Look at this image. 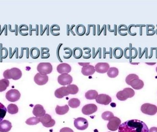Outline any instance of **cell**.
Wrapping results in <instances>:
<instances>
[{
    "mask_svg": "<svg viewBox=\"0 0 157 132\" xmlns=\"http://www.w3.org/2000/svg\"><path fill=\"white\" fill-rule=\"evenodd\" d=\"M119 132H149V129L146 123L143 121L134 119L120 124Z\"/></svg>",
    "mask_w": 157,
    "mask_h": 132,
    "instance_id": "cell-1",
    "label": "cell"
},
{
    "mask_svg": "<svg viewBox=\"0 0 157 132\" xmlns=\"http://www.w3.org/2000/svg\"><path fill=\"white\" fill-rule=\"evenodd\" d=\"M125 82L135 90L141 89L144 85L143 81L140 79L138 76L135 74H130L127 76L125 79Z\"/></svg>",
    "mask_w": 157,
    "mask_h": 132,
    "instance_id": "cell-2",
    "label": "cell"
},
{
    "mask_svg": "<svg viewBox=\"0 0 157 132\" xmlns=\"http://www.w3.org/2000/svg\"><path fill=\"white\" fill-rule=\"evenodd\" d=\"M22 73L21 70L17 68H13L6 70L3 73V76L5 79H12L14 80H18L22 77Z\"/></svg>",
    "mask_w": 157,
    "mask_h": 132,
    "instance_id": "cell-3",
    "label": "cell"
},
{
    "mask_svg": "<svg viewBox=\"0 0 157 132\" xmlns=\"http://www.w3.org/2000/svg\"><path fill=\"white\" fill-rule=\"evenodd\" d=\"M135 91L133 89L130 87H126L123 90L118 92L116 94V97L120 101H125L128 98H131L135 95Z\"/></svg>",
    "mask_w": 157,
    "mask_h": 132,
    "instance_id": "cell-4",
    "label": "cell"
},
{
    "mask_svg": "<svg viewBox=\"0 0 157 132\" xmlns=\"http://www.w3.org/2000/svg\"><path fill=\"white\" fill-rule=\"evenodd\" d=\"M37 70L42 75H47L52 73L53 67L49 62L40 63L37 67Z\"/></svg>",
    "mask_w": 157,
    "mask_h": 132,
    "instance_id": "cell-5",
    "label": "cell"
},
{
    "mask_svg": "<svg viewBox=\"0 0 157 132\" xmlns=\"http://www.w3.org/2000/svg\"><path fill=\"white\" fill-rule=\"evenodd\" d=\"M141 110L145 114L153 115L157 113V107L153 104L145 103L141 106Z\"/></svg>",
    "mask_w": 157,
    "mask_h": 132,
    "instance_id": "cell-6",
    "label": "cell"
},
{
    "mask_svg": "<svg viewBox=\"0 0 157 132\" xmlns=\"http://www.w3.org/2000/svg\"><path fill=\"white\" fill-rule=\"evenodd\" d=\"M21 97L20 92L17 89H11L6 94V98L10 102H14L19 100Z\"/></svg>",
    "mask_w": 157,
    "mask_h": 132,
    "instance_id": "cell-7",
    "label": "cell"
},
{
    "mask_svg": "<svg viewBox=\"0 0 157 132\" xmlns=\"http://www.w3.org/2000/svg\"><path fill=\"white\" fill-rule=\"evenodd\" d=\"M57 81L61 85H69L73 82V77L71 75L67 73H64L58 76Z\"/></svg>",
    "mask_w": 157,
    "mask_h": 132,
    "instance_id": "cell-8",
    "label": "cell"
},
{
    "mask_svg": "<svg viewBox=\"0 0 157 132\" xmlns=\"http://www.w3.org/2000/svg\"><path fill=\"white\" fill-rule=\"evenodd\" d=\"M74 126L78 130H84L88 127V122L86 119L79 118L75 120Z\"/></svg>",
    "mask_w": 157,
    "mask_h": 132,
    "instance_id": "cell-9",
    "label": "cell"
},
{
    "mask_svg": "<svg viewBox=\"0 0 157 132\" xmlns=\"http://www.w3.org/2000/svg\"><path fill=\"white\" fill-rule=\"evenodd\" d=\"M40 122L42 125L46 128H51L53 127L55 124V121L52 119L50 115L46 114L44 116L39 118Z\"/></svg>",
    "mask_w": 157,
    "mask_h": 132,
    "instance_id": "cell-10",
    "label": "cell"
},
{
    "mask_svg": "<svg viewBox=\"0 0 157 132\" xmlns=\"http://www.w3.org/2000/svg\"><path fill=\"white\" fill-rule=\"evenodd\" d=\"M120 119L117 117H113L112 118L108 124V128L112 131H115L119 129L121 124Z\"/></svg>",
    "mask_w": 157,
    "mask_h": 132,
    "instance_id": "cell-11",
    "label": "cell"
},
{
    "mask_svg": "<svg viewBox=\"0 0 157 132\" xmlns=\"http://www.w3.org/2000/svg\"><path fill=\"white\" fill-rule=\"evenodd\" d=\"M97 110V107L95 104H90L86 105L82 109V113L85 115H90L96 113Z\"/></svg>",
    "mask_w": 157,
    "mask_h": 132,
    "instance_id": "cell-12",
    "label": "cell"
},
{
    "mask_svg": "<svg viewBox=\"0 0 157 132\" xmlns=\"http://www.w3.org/2000/svg\"><path fill=\"white\" fill-rule=\"evenodd\" d=\"M96 101L98 104L107 105L111 102L112 98L106 94H100L96 98Z\"/></svg>",
    "mask_w": 157,
    "mask_h": 132,
    "instance_id": "cell-13",
    "label": "cell"
},
{
    "mask_svg": "<svg viewBox=\"0 0 157 132\" xmlns=\"http://www.w3.org/2000/svg\"><path fill=\"white\" fill-rule=\"evenodd\" d=\"M34 82L38 85L42 86L46 84L48 81V76L47 75H43L41 73H38L34 76Z\"/></svg>",
    "mask_w": 157,
    "mask_h": 132,
    "instance_id": "cell-14",
    "label": "cell"
},
{
    "mask_svg": "<svg viewBox=\"0 0 157 132\" xmlns=\"http://www.w3.org/2000/svg\"><path fill=\"white\" fill-rule=\"evenodd\" d=\"M95 68L97 73L103 74L108 71L110 68V66L108 63H98L95 66Z\"/></svg>",
    "mask_w": 157,
    "mask_h": 132,
    "instance_id": "cell-15",
    "label": "cell"
},
{
    "mask_svg": "<svg viewBox=\"0 0 157 132\" xmlns=\"http://www.w3.org/2000/svg\"><path fill=\"white\" fill-rule=\"evenodd\" d=\"M57 70L58 73L61 74H64V73H69L71 71L72 68L71 66L69 64L67 63H60L58 65L57 68Z\"/></svg>",
    "mask_w": 157,
    "mask_h": 132,
    "instance_id": "cell-16",
    "label": "cell"
},
{
    "mask_svg": "<svg viewBox=\"0 0 157 132\" xmlns=\"http://www.w3.org/2000/svg\"><path fill=\"white\" fill-rule=\"evenodd\" d=\"M33 114L37 118H42L46 115V110H44L42 105H37L34 108Z\"/></svg>",
    "mask_w": 157,
    "mask_h": 132,
    "instance_id": "cell-17",
    "label": "cell"
},
{
    "mask_svg": "<svg viewBox=\"0 0 157 132\" xmlns=\"http://www.w3.org/2000/svg\"><path fill=\"white\" fill-rule=\"evenodd\" d=\"M54 94L56 98L62 99L65 96L69 95L66 87L63 86L56 90Z\"/></svg>",
    "mask_w": 157,
    "mask_h": 132,
    "instance_id": "cell-18",
    "label": "cell"
},
{
    "mask_svg": "<svg viewBox=\"0 0 157 132\" xmlns=\"http://www.w3.org/2000/svg\"><path fill=\"white\" fill-rule=\"evenodd\" d=\"M12 128L11 123L4 120L0 122V132H8Z\"/></svg>",
    "mask_w": 157,
    "mask_h": 132,
    "instance_id": "cell-19",
    "label": "cell"
},
{
    "mask_svg": "<svg viewBox=\"0 0 157 132\" xmlns=\"http://www.w3.org/2000/svg\"><path fill=\"white\" fill-rule=\"evenodd\" d=\"M95 67L92 65H88L87 66L83 67L81 69V73L85 76H92L95 73Z\"/></svg>",
    "mask_w": 157,
    "mask_h": 132,
    "instance_id": "cell-20",
    "label": "cell"
},
{
    "mask_svg": "<svg viewBox=\"0 0 157 132\" xmlns=\"http://www.w3.org/2000/svg\"><path fill=\"white\" fill-rule=\"evenodd\" d=\"M69 110V107L67 105H66L65 106H60L57 105L55 109L56 113L57 114L60 115H63L68 113Z\"/></svg>",
    "mask_w": 157,
    "mask_h": 132,
    "instance_id": "cell-21",
    "label": "cell"
},
{
    "mask_svg": "<svg viewBox=\"0 0 157 132\" xmlns=\"http://www.w3.org/2000/svg\"><path fill=\"white\" fill-rule=\"evenodd\" d=\"M98 95L97 92L95 90H90L88 91L85 94V97L86 99L93 100L96 99Z\"/></svg>",
    "mask_w": 157,
    "mask_h": 132,
    "instance_id": "cell-22",
    "label": "cell"
},
{
    "mask_svg": "<svg viewBox=\"0 0 157 132\" xmlns=\"http://www.w3.org/2000/svg\"><path fill=\"white\" fill-rule=\"evenodd\" d=\"M119 73V70L116 67H111L109 68L107 72V75L110 78H115L118 76Z\"/></svg>",
    "mask_w": 157,
    "mask_h": 132,
    "instance_id": "cell-23",
    "label": "cell"
},
{
    "mask_svg": "<svg viewBox=\"0 0 157 132\" xmlns=\"http://www.w3.org/2000/svg\"><path fill=\"white\" fill-rule=\"evenodd\" d=\"M69 106L72 108H76L80 105V101L77 98L70 99L68 102Z\"/></svg>",
    "mask_w": 157,
    "mask_h": 132,
    "instance_id": "cell-24",
    "label": "cell"
},
{
    "mask_svg": "<svg viewBox=\"0 0 157 132\" xmlns=\"http://www.w3.org/2000/svg\"><path fill=\"white\" fill-rule=\"evenodd\" d=\"M75 31L78 35L83 36L85 34L86 32V29L84 25L80 24L76 26Z\"/></svg>",
    "mask_w": 157,
    "mask_h": 132,
    "instance_id": "cell-25",
    "label": "cell"
},
{
    "mask_svg": "<svg viewBox=\"0 0 157 132\" xmlns=\"http://www.w3.org/2000/svg\"><path fill=\"white\" fill-rule=\"evenodd\" d=\"M9 81L7 79H2L0 80V92L4 91L9 86Z\"/></svg>",
    "mask_w": 157,
    "mask_h": 132,
    "instance_id": "cell-26",
    "label": "cell"
},
{
    "mask_svg": "<svg viewBox=\"0 0 157 132\" xmlns=\"http://www.w3.org/2000/svg\"><path fill=\"white\" fill-rule=\"evenodd\" d=\"M73 55L76 59H80L83 56V51L80 48L76 47L73 50Z\"/></svg>",
    "mask_w": 157,
    "mask_h": 132,
    "instance_id": "cell-27",
    "label": "cell"
},
{
    "mask_svg": "<svg viewBox=\"0 0 157 132\" xmlns=\"http://www.w3.org/2000/svg\"><path fill=\"white\" fill-rule=\"evenodd\" d=\"M67 89L69 94H76L79 92V88L76 85H69L67 87Z\"/></svg>",
    "mask_w": 157,
    "mask_h": 132,
    "instance_id": "cell-28",
    "label": "cell"
},
{
    "mask_svg": "<svg viewBox=\"0 0 157 132\" xmlns=\"http://www.w3.org/2000/svg\"><path fill=\"white\" fill-rule=\"evenodd\" d=\"M7 112L11 114H15L19 111L18 106L15 104H10L7 106Z\"/></svg>",
    "mask_w": 157,
    "mask_h": 132,
    "instance_id": "cell-29",
    "label": "cell"
},
{
    "mask_svg": "<svg viewBox=\"0 0 157 132\" xmlns=\"http://www.w3.org/2000/svg\"><path fill=\"white\" fill-rule=\"evenodd\" d=\"M40 119L37 117H32L26 120V123L29 125H37V124L40 123Z\"/></svg>",
    "mask_w": 157,
    "mask_h": 132,
    "instance_id": "cell-30",
    "label": "cell"
},
{
    "mask_svg": "<svg viewBox=\"0 0 157 132\" xmlns=\"http://www.w3.org/2000/svg\"><path fill=\"white\" fill-rule=\"evenodd\" d=\"M30 54L31 57L34 58V59H36L40 56V50L37 48H32L30 50Z\"/></svg>",
    "mask_w": 157,
    "mask_h": 132,
    "instance_id": "cell-31",
    "label": "cell"
},
{
    "mask_svg": "<svg viewBox=\"0 0 157 132\" xmlns=\"http://www.w3.org/2000/svg\"><path fill=\"white\" fill-rule=\"evenodd\" d=\"M113 55L116 58H120L123 56V50L120 48H115L113 50Z\"/></svg>",
    "mask_w": 157,
    "mask_h": 132,
    "instance_id": "cell-32",
    "label": "cell"
},
{
    "mask_svg": "<svg viewBox=\"0 0 157 132\" xmlns=\"http://www.w3.org/2000/svg\"><path fill=\"white\" fill-rule=\"evenodd\" d=\"M6 110L5 106L2 103H0V122H1L6 115Z\"/></svg>",
    "mask_w": 157,
    "mask_h": 132,
    "instance_id": "cell-33",
    "label": "cell"
},
{
    "mask_svg": "<svg viewBox=\"0 0 157 132\" xmlns=\"http://www.w3.org/2000/svg\"><path fill=\"white\" fill-rule=\"evenodd\" d=\"M114 117V115L111 111H105L102 114V118L105 121H109Z\"/></svg>",
    "mask_w": 157,
    "mask_h": 132,
    "instance_id": "cell-34",
    "label": "cell"
},
{
    "mask_svg": "<svg viewBox=\"0 0 157 132\" xmlns=\"http://www.w3.org/2000/svg\"><path fill=\"white\" fill-rule=\"evenodd\" d=\"M49 48H41V58H48L50 57V54L49 53Z\"/></svg>",
    "mask_w": 157,
    "mask_h": 132,
    "instance_id": "cell-35",
    "label": "cell"
},
{
    "mask_svg": "<svg viewBox=\"0 0 157 132\" xmlns=\"http://www.w3.org/2000/svg\"><path fill=\"white\" fill-rule=\"evenodd\" d=\"M64 50L65 51V53L66 55L68 54L67 56H64L63 57L65 59H69L73 55V51L71 50L70 48L66 47L64 48Z\"/></svg>",
    "mask_w": 157,
    "mask_h": 132,
    "instance_id": "cell-36",
    "label": "cell"
},
{
    "mask_svg": "<svg viewBox=\"0 0 157 132\" xmlns=\"http://www.w3.org/2000/svg\"><path fill=\"white\" fill-rule=\"evenodd\" d=\"M92 58L93 59L96 58L97 54H99V58H102V49L101 48H98L97 51H95V48H92Z\"/></svg>",
    "mask_w": 157,
    "mask_h": 132,
    "instance_id": "cell-37",
    "label": "cell"
},
{
    "mask_svg": "<svg viewBox=\"0 0 157 132\" xmlns=\"http://www.w3.org/2000/svg\"><path fill=\"white\" fill-rule=\"evenodd\" d=\"M106 28H107V25H103V26L102 27V28L100 29V25H97V34L98 35H100L101 34V33H102V31H104V35H106L107 33H106Z\"/></svg>",
    "mask_w": 157,
    "mask_h": 132,
    "instance_id": "cell-38",
    "label": "cell"
},
{
    "mask_svg": "<svg viewBox=\"0 0 157 132\" xmlns=\"http://www.w3.org/2000/svg\"><path fill=\"white\" fill-rule=\"evenodd\" d=\"M83 50L85 51V54H87V55L86 56H85L84 55H83V58L85 59H88V58H90L92 56V54H91V48H84Z\"/></svg>",
    "mask_w": 157,
    "mask_h": 132,
    "instance_id": "cell-39",
    "label": "cell"
},
{
    "mask_svg": "<svg viewBox=\"0 0 157 132\" xmlns=\"http://www.w3.org/2000/svg\"><path fill=\"white\" fill-rule=\"evenodd\" d=\"M106 48H103V58H106V54H109V57L110 58H112V48H109V51L107 52L106 51Z\"/></svg>",
    "mask_w": 157,
    "mask_h": 132,
    "instance_id": "cell-40",
    "label": "cell"
},
{
    "mask_svg": "<svg viewBox=\"0 0 157 132\" xmlns=\"http://www.w3.org/2000/svg\"><path fill=\"white\" fill-rule=\"evenodd\" d=\"M60 30V28L59 25H53L50 27V32L51 34L53 35H54V31H59Z\"/></svg>",
    "mask_w": 157,
    "mask_h": 132,
    "instance_id": "cell-41",
    "label": "cell"
},
{
    "mask_svg": "<svg viewBox=\"0 0 157 132\" xmlns=\"http://www.w3.org/2000/svg\"><path fill=\"white\" fill-rule=\"evenodd\" d=\"M75 27V25H71L70 28V25H67V35H70V32H71L73 35H75V34L73 31V29Z\"/></svg>",
    "mask_w": 157,
    "mask_h": 132,
    "instance_id": "cell-42",
    "label": "cell"
},
{
    "mask_svg": "<svg viewBox=\"0 0 157 132\" xmlns=\"http://www.w3.org/2000/svg\"><path fill=\"white\" fill-rule=\"evenodd\" d=\"M62 45H63V44L60 43L58 45L57 49V58H58V61H60V62H62V61L61 58H60V50L61 47L62 46Z\"/></svg>",
    "mask_w": 157,
    "mask_h": 132,
    "instance_id": "cell-43",
    "label": "cell"
},
{
    "mask_svg": "<svg viewBox=\"0 0 157 132\" xmlns=\"http://www.w3.org/2000/svg\"><path fill=\"white\" fill-rule=\"evenodd\" d=\"M47 30V35H49V25H47V26L45 27V29H44V30H41V35H43L44 34V33H45V31Z\"/></svg>",
    "mask_w": 157,
    "mask_h": 132,
    "instance_id": "cell-44",
    "label": "cell"
},
{
    "mask_svg": "<svg viewBox=\"0 0 157 132\" xmlns=\"http://www.w3.org/2000/svg\"><path fill=\"white\" fill-rule=\"evenodd\" d=\"M60 132H74L71 128H64L60 130Z\"/></svg>",
    "mask_w": 157,
    "mask_h": 132,
    "instance_id": "cell-45",
    "label": "cell"
},
{
    "mask_svg": "<svg viewBox=\"0 0 157 132\" xmlns=\"http://www.w3.org/2000/svg\"><path fill=\"white\" fill-rule=\"evenodd\" d=\"M109 25H108V31H109V32H114V35H117V31H116V28H117V25H114V29L113 30H111L110 29V28H109Z\"/></svg>",
    "mask_w": 157,
    "mask_h": 132,
    "instance_id": "cell-46",
    "label": "cell"
},
{
    "mask_svg": "<svg viewBox=\"0 0 157 132\" xmlns=\"http://www.w3.org/2000/svg\"><path fill=\"white\" fill-rule=\"evenodd\" d=\"M78 64H79V65H80V66H83V67L87 66H88V65H89L90 63L80 62L78 63Z\"/></svg>",
    "mask_w": 157,
    "mask_h": 132,
    "instance_id": "cell-47",
    "label": "cell"
},
{
    "mask_svg": "<svg viewBox=\"0 0 157 132\" xmlns=\"http://www.w3.org/2000/svg\"><path fill=\"white\" fill-rule=\"evenodd\" d=\"M126 26L125 25H120L119 26V28H118V31H120L121 30H126Z\"/></svg>",
    "mask_w": 157,
    "mask_h": 132,
    "instance_id": "cell-48",
    "label": "cell"
},
{
    "mask_svg": "<svg viewBox=\"0 0 157 132\" xmlns=\"http://www.w3.org/2000/svg\"><path fill=\"white\" fill-rule=\"evenodd\" d=\"M149 132H157V127H152L149 130Z\"/></svg>",
    "mask_w": 157,
    "mask_h": 132,
    "instance_id": "cell-49",
    "label": "cell"
},
{
    "mask_svg": "<svg viewBox=\"0 0 157 132\" xmlns=\"http://www.w3.org/2000/svg\"><path fill=\"white\" fill-rule=\"evenodd\" d=\"M156 72H157V67H156Z\"/></svg>",
    "mask_w": 157,
    "mask_h": 132,
    "instance_id": "cell-50",
    "label": "cell"
},
{
    "mask_svg": "<svg viewBox=\"0 0 157 132\" xmlns=\"http://www.w3.org/2000/svg\"></svg>",
    "mask_w": 157,
    "mask_h": 132,
    "instance_id": "cell-51",
    "label": "cell"
}]
</instances>
